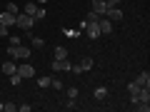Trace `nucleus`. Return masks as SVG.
Instances as JSON below:
<instances>
[{
	"label": "nucleus",
	"instance_id": "17",
	"mask_svg": "<svg viewBox=\"0 0 150 112\" xmlns=\"http://www.w3.org/2000/svg\"><path fill=\"white\" fill-rule=\"evenodd\" d=\"M55 60H68V50H65L63 45H58V48H55Z\"/></svg>",
	"mask_w": 150,
	"mask_h": 112
},
{
	"label": "nucleus",
	"instance_id": "27",
	"mask_svg": "<svg viewBox=\"0 0 150 112\" xmlns=\"http://www.w3.org/2000/svg\"><path fill=\"white\" fill-rule=\"evenodd\" d=\"M65 35H68V37H80L83 30H65Z\"/></svg>",
	"mask_w": 150,
	"mask_h": 112
},
{
	"label": "nucleus",
	"instance_id": "11",
	"mask_svg": "<svg viewBox=\"0 0 150 112\" xmlns=\"http://www.w3.org/2000/svg\"><path fill=\"white\" fill-rule=\"evenodd\" d=\"M135 82H138L140 87H150V72H148V70H143V72L138 75V80H135Z\"/></svg>",
	"mask_w": 150,
	"mask_h": 112
},
{
	"label": "nucleus",
	"instance_id": "15",
	"mask_svg": "<svg viewBox=\"0 0 150 112\" xmlns=\"http://www.w3.org/2000/svg\"><path fill=\"white\" fill-rule=\"evenodd\" d=\"M35 85L45 90V87H50V77H48V75H43V77H35Z\"/></svg>",
	"mask_w": 150,
	"mask_h": 112
},
{
	"label": "nucleus",
	"instance_id": "26",
	"mask_svg": "<svg viewBox=\"0 0 150 112\" xmlns=\"http://www.w3.org/2000/svg\"><path fill=\"white\" fill-rule=\"evenodd\" d=\"M68 97H73V100H78V87H73V85H70V87H68Z\"/></svg>",
	"mask_w": 150,
	"mask_h": 112
},
{
	"label": "nucleus",
	"instance_id": "22",
	"mask_svg": "<svg viewBox=\"0 0 150 112\" xmlns=\"http://www.w3.org/2000/svg\"><path fill=\"white\" fill-rule=\"evenodd\" d=\"M5 10H8V13H13V15H18V13H20V8H18L15 3H5Z\"/></svg>",
	"mask_w": 150,
	"mask_h": 112
},
{
	"label": "nucleus",
	"instance_id": "18",
	"mask_svg": "<svg viewBox=\"0 0 150 112\" xmlns=\"http://www.w3.org/2000/svg\"><path fill=\"white\" fill-rule=\"evenodd\" d=\"M93 95H95V100H105V97H108V87H95Z\"/></svg>",
	"mask_w": 150,
	"mask_h": 112
},
{
	"label": "nucleus",
	"instance_id": "14",
	"mask_svg": "<svg viewBox=\"0 0 150 112\" xmlns=\"http://www.w3.org/2000/svg\"><path fill=\"white\" fill-rule=\"evenodd\" d=\"M125 87H128V92H130V100H135V95H138V90H140V85H138V82H128V85H125Z\"/></svg>",
	"mask_w": 150,
	"mask_h": 112
},
{
	"label": "nucleus",
	"instance_id": "20",
	"mask_svg": "<svg viewBox=\"0 0 150 112\" xmlns=\"http://www.w3.org/2000/svg\"><path fill=\"white\" fill-rule=\"evenodd\" d=\"M80 67H83V72H88V70L93 67V57H83L80 60Z\"/></svg>",
	"mask_w": 150,
	"mask_h": 112
},
{
	"label": "nucleus",
	"instance_id": "1",
	"mask_svg": "<svg viewBox=\"0 0 150 112\" xmlns=\"http://www.w3.org/2000/svg\"><path fill=\"white\" fill-rule=\"evenodd\" d=\"M8 55H10V60H28L30 48L28 45H8Z\"/></svg>",
	"mask_w": 150,
	"mask_h": 112
},
{
	"label": "nucleus",
	"instance_id": "25",
	"mask_svg": "<svg viewBox=\"0 0 150 112\" xmlns=\"http://www.w3.org/2000/svg\"><path fill=\"white\" fill-rule=\"evenodd\" d=\"M3 110H5V112H15L18 105H13V102H3Z\"/></svg>",
	"mask_w": 150,
	"mask_h": 112
},
{
	"label": "nucleus",
	"instance_id": "24",
	"mask_svg": "<svg viewBox=\"0 0 150 112\" xmlns=\"http://www.w3.org/2000/svg\"><path fill=\"white\" fill-rule=\"evenodd\" d=\"M65 110H78V100L68 97V102H65Z\"/></svg>",
	"mask_w": 150,
	"mask_h": 112
},
{
	"label": "nucleus",
	"instance_id": "10",
	"mask_svg": "<svg viewBox=\"0 0 150 112\" xmlns=\"http://www.w3.org/2000/svg\"><path fill=\"white\" fill-rule=\"evenodd\" d=\"M53 70H55V72H63V70L68 72V70H70V62H68V60H53Z\"/></svg>",
	"mask_w": 150,
	"mask_h": 112
},
{
	"label": "nucleus",
	"instance_id": "6",
	"mask_svg": "<svg viewBox=\"0 0 150 112\" xmlns=\"http://www.w3.org/2000/svg\"><path fill=\"white\" fill-rule=\"evenodd\" d=\"M108 8H110V3H108V0H93V10H95L98 15H105Z\"/></svg>",
	"mask_w": 150,
	"mask_h": 112
},
{
	"label": "nucleus",
	"instance_id": "13",
	"mask_svg": "<svg viewBox=\"0 0 150 112\" xmlns=\"http://www.w3.org/2000/svg\"><path fill=\"white\" fill-rule=\"evenodd\" d=\"M38 10H40V5H38V3H25V13H28V15L35 18V15H38Z\"/></svg>",
	"mask_w": 150,
	"mask_h": 112
},
{
	"label": "nucleus",
	"instance_id": "30",
	"mask_svg": "<svg viewBox=\"0 0 150 112\" xmlns=\"http://www.w3.org/2000/svg\"><path fill=\"white\" fill-rule=\"evenodd\" d=\"M35 3H38V5H45V3H48V0H35Z\"/></svg>",
	"mask_w": 150,
	"mask_h": 112
},
{
	"label": "nucleus",
	"instance_id": "31",
	"mask_svg": "<svg viewBox=\"0 0 150 112\" xmlns=\"http://www.w3.org/2000/svg\"><path fill=\"white\" fill-rule=\"evenodd\" d=\"M0 112H3V102H0Z\"/></svg>",
	"mask_w": 150,
	"mask_h": 112
},
{
	"label": "nucleus",
	"instance_id": "29",
	"mask_svg": "<svg viewBox=\"0 0 150 112\" xmlns=\"http://www.w3.org/2000/svg\"><path fill=\"white\" fill-rule=\"evenodd\" d=\"M108 3H110V5H118V3H123V0H108Z\"/></svg>",
	"mask_w": 150,
	"mask_h": 112
},
{
	"label": "nucleus",
	"instance_id": "23",
	"mask_svg": "<svg viewBox=\"0 0 150 112\" xmlns=\"http://www.w3.org/2000/svg\"><path fill=\"white\" fill-rule=\"evenodd\" d=\"M8 77H10V85H20V82H23V77H20V75H18V72L8 75Z\"/></svg>",
	"mask_w": 150,
	"mask_h": 112
},
{
	"label": "nucleus",
	"instance_id": "3",
	"mask_svg": "<svg viewBox=\"0 0 150 112\" xmlns=\"http://www.w3.org/2000/svg\"><path fill=\"white\" fill-rule=\"evenodd\" d=\"M98 27H100V35H110L112 30H115V22H110L105 15L98 18Z\"/></svg>",
	"mask_w": 150,
	"mask_h": 112
},
{
	"label": "nucleus",
	"instance_id": "12",
	"mask_svg": "<svg viewBox=\"0 0 150 112\" xmlns=\"http://www.w3.org/2000/svg\"><path fill=\"white\" fill-rule=\"evenodd\" d=\"M18 72V65L13 62V60H8V62H3V75H13Z\"/></svg>",
	"mask_w": 150,
	"mask_h": 112
},
{
	"label": "nucleus",
	"instance_id": "4",
	"mask_svg": "<svg viewBox=\"0 0 150 112\" xmlns=\"http://www.w3.org/2000/svg\"><path fill=\"white\" fill-rule=\"evenodd\" d=\"M18 75L23 80H30V77H35V67L33 65H18Z\"/></svg>",
	"mask_w": 150,
	"mask_h": 112
},
{
	"label": "nucleus",
	"instance_id": "7",
	"mask_svg": "<svg viewBox=\"0 0 150 112\" xmlns=\"http://www.w3.org/2000/svg\"><path fill=\"white\" fill-rule=\"evenodd\" d=\"M133 102H148V105H150V87H140Z\"/></svg>",
	"mask_w": 150,
	"mask_h": 112
},
{
	"label": "nucleus",
	"instance_id": "2",
	"mask_svg": "<svg viewBox=\"0 0 150 112\" xmlns=\"http://www.w3.org/2000/svg\"><path fill=\"white\" fill-rule=\"evenodd\" d=\"M15 25L20 27V30H33V25H35V18L33 15H28V13H18L15 15Z\"/></svg>",
	"mask_w": 150,
	"mask_h": 112
},
{
	"label": "nucleus",
	"instance_id": "9",
	"mask_svg": "<svg viewBox=\"0 0 150 112\" xmlns=\"http://www.w3.org/2000/svg\"><path fill=\"white\" fill-rule=\"evenodd\" d=\"M0 22H3V25H15V15H13V13H8V10H3L0 13Z\"/></svg>",
	"mask_w": 150,
	"mask_h": 112
},
{
	"label": "nucleus",
	"instance_id": "8",
	"mask_svg": "<svg viewBox=\"0 0 150 112\" xmlns=\"http://www.w3.org/2000/svg\"><path fill=\"white\" fill-rule=\"evenodd\" d=\"M83 32H85L90 40H98V37H100V27H98V22H95V25H85V30H83Z\"/></svg>",
	"mask_w": 150,
	"mask_h": 112
},
{
	"label": "nucleus",
	"instance_id": "21",
	"mask_svg": "<svg viewBox=\"0 0 150 112\" xmlns=\"http://www.w3.org/2000/svg\"><path fill=\"white\" fill-rule=\"evenodd\" d=\"M30 45H33V48H35V50H43V48H45L43 37H33V40H30Z\"/></svg>",
	"mask_w": 150,
	"mask_h": 112
},
{
	"label": "nucleus",
	"instance_id": "5",
	"mask_svg": "<svg viewBox=\"0 0 150 112\" xmlns=\"http://www.w3.org/2000/svg\"><path fill=\"white\" fill-rule=\"evenodd\" d=\"M105 18L110 22H120V20H123V10H118L115 5H110V8H108V13H105Z\"/></svg>",
	"mask_w": 150,
	"mask_h": 112
},
{
	"label": "nucleus",
	"instance_id": "19",
	"mask_svg": "<svg viewBox=\"0 0 150 112\" xmlns=\"http://www.w3.org/2000/svg\"><path fill=\"white\" fill-rule=\"evenodd\" d=\"M98 18H100V15H98L95 10H90V13L85 15V22H88V25H95V22H98Z\"/></svg>",
	"mask_w": 150,
	"mask_h": 112
},
{
	"label": "nucleus",
	"instance_id": "16",
	"mask_svg": "<svg viewBox=\"0 0 150 112\" xmlns=\"http://www.w3.org/2000/svg\"><path fill=\"white\" fill-rule=\"evenodd\" d=\"M50 87H53V90H65V82L60 80V77H50Z\"/></svg>",
	"mask_w": 150,
	"mask_h": 112
},
{
	"label": "nucleus",
	"instance_id": "28",
	"mask_svg": "<svg viewBox=\"0 0 150 112\" xmlns=\"http://www.w3.org/2000/svg\"><path fill=\"white\" fill-rule=\"evenodd\" d=\"M0 37H8V25H3V22H0Z\"/></svg>",
	"mask_w": 150,
	"mask_h": 112
}]
</instances>
